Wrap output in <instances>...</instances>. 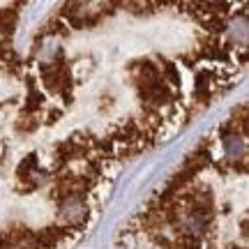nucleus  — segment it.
<instances>
[{
  "label": "nucleus",
  "instance_id": "obj_1",
  "mask_svg": "<svg viewBox=\"0 0 249 249\" xmlns=\"http://www.w3.org/2000/svg\"><path fill=\"white\" fill-rule=\"evenodd\" d=\"M88 219V203L83 194L58 196V222L62 226H79Z\"/></svg>",
  "mask_w": 249,
  "mask_h": 249
}]
</instances>
